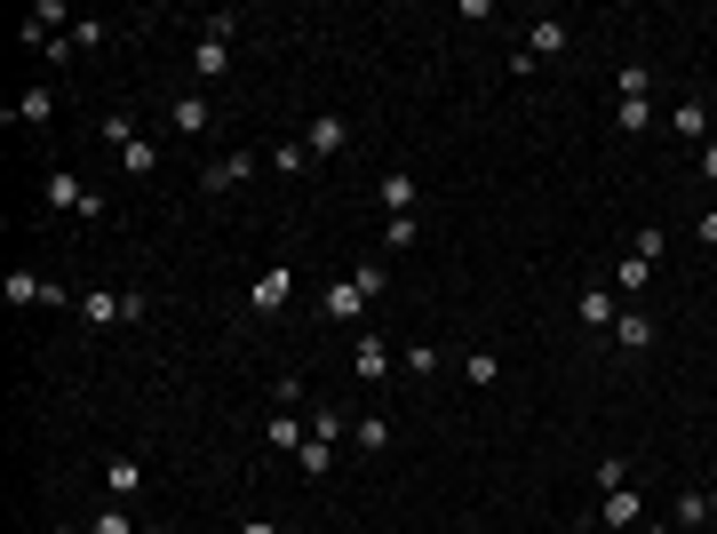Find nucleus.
<instances>
[{"instance_id":"f257e3e1","label":"nucleus","mask_w":717,"mask_h":534,"mask_svg":"<svg viewBox=\"0 0 717 534\" xmlns=\"http://www.w3.org/2000/svg\"><path fill=\"white\" fill-rule=\"evenodd\" d=\"M73 312L96 327V336H105V327L144 319V312H152V295H144V287H128V295H120V287H80V304H73Z\"/></svg>"},{"instance_id":"f03ea898","label":"nucleus","mask_w":717,"mask_h":534,"mask_svg":"<svg viewBox=\"0 0 717 534\" xmlns=\"http://www.w3.org/2000/svg\"><path fill=\"white\" fill-rule=\"evenodd\" d=\"M263 168V152H216V160H199V192L208 199H231V192H248Z\"/></svg>"},{"instance_id":"7ed1b4c3","label":"nucleus","mask_w":717,"mask_h":534,"mask_svg":"<svg viewBox=\"0 0 717 534\" xmlns=\"http://www.w3.org/2000/svg\"><path fill=\"white\" fill-rule=\"evenodd\" d=\"M566 41H574V32H566V17H534V24H526V48L510 56V73L526 80L534 64H558V56H566Z\"/></svg>"},{"instance_id":"20e7f679","label":"nucleus","mask_w":717,"mask_h":534,"mask_svg":"<svg viewBox=\"0 0 717 534\" xmlns=\"http://www.w3.org/2000/svg\"><path fill=\"white\" fill-rule=\"evenodd\" d=\"M41 199H48V208H64V216H105V192L80 184L73 168H48V176H41Z\"/></svg>"},{"instance_id":"39448f33","label":"nucleus","mask_w":717,"mask_h":534,"mask_svg":"<svg viewBox=\"0 0 717 534\" xmlns=\"http://www.w3.org/2000/svg\"><path fill=\"white\" fill-rule=\"evenodd\" d=\"M287 304H295V272H287V263H271L263 280H248V312L256 319H280Z\"/></svg>"},{"instance_id":"423d86ee","label":"nucleus","mask_w":717,"mask_h":534,"mask_svg":"<svg viewBox=\"0 0 717 534\" xmlns=\"http://www.w3.org/2000/svg\"><path fill=\"white\" fill-rule=\"evenodd\" d=\"M319 319H327V327H367V295L351 287V272L319 287Z\"/></svg>"},{"instance_id":"0eeeda50","label":"nucleus","mask_w":717,"mask_h":534,"mask_svg":"<svg viewBox=\"0 0 717 534\" xmlns=\"http://www.w3.org/2000/svg\"><path fill=\"white\" fill-rule=\"evenodd\" d=\"M303 144H312V160L351 152V120H344V112H312V120H303Z\"/></svg>"},{"instance_id":"6e6552de","label":"nucleus","mask_w":717,"mask_h":534,"mask_svg":"<svg viewBox=\"0 0 717 534\" xmlns=\"http://www.w3.org/2000/svg\"><path fill=\"white\" fill-rule=\"evenodd\" d=\"M574 319H583L590 336H613V319H622V295H613L606 280H590V287H583V304H574Z\"/></svg>"},{"instance_id":"1a4fd4ad","label":"nucleus","mask_w":717,"mask_h":534,"mask_svg":"<svg viewBox=\"0 0 717 534\" xmlns=\"http://www.w3.org/2000/svg\"><path fill=\"white\" fill-rule=\"evenodd\" d=\"M105 503H144V462L135 455H105Z\"/></svg>"},{"instance_id":"9d476101","label":"nucleus","mask_w":717,"mask_h":534,"mask_svg":"<svg viewBox=\"0 0 717 534\" xmlns=\"http://www.w3.org/2000/svg\"><path fill=\"white\" fill-rule=\"evenodd\" d=\"M351 367H359V383H383V375H391V336H374V327H359V344H351Z\"/></svg>"},{"instance_id":"9b49d317","label":"nucleus","mask_w":717,"mask_h":534,"mask_svg":"<svg viewBox=\"0 0 717 534\" xmlns=\"http://www.w3.org/2000/svg\"><path fill=\"white\" fill-rule=\"evenodd\" d=\"M167 128H176V137H216V105L208 96H176V105H167Z\"/></svg>"},{"instance_id":"f8f14e48","label":"nucleus","mask_w":717,"mask_h":534,"mask_svg":"<svg viewBox=\"0 0 717 534\" xmlns=\"http://www.w3.org/2000/svg\"><path fill=\"white\" fill-rule=\"evenodd\" d=\"M638 519H645V494H638V487H622V494H598V519H590V526H598V534H613V526H638Z\"/></svg>"},{"instance_id":"ddd939ff","label":"nucleus","mask_w":717,"mask_h":534,"mask_svg":"<svg viewBox=\"0 0 717 534\" xmlns=\"http://www.w3.org/2000/svg\"><path fill=\"white\" fill-rule=\"evenodd\" d=\"M670 137H677V144H694V152L709 144V105H702V96H677V112H670Z\"/></svg>"},{"instance_id":"4468645a","label":"nucleus","mask_w":717,"mask_h":534,"mask_svg":"<svg viewBox=\"0 0 717 534\" xmlns=\"http://www.w3.org/2000/svg\"><path fill=\"white\" fill-rule=\"evenodd\" d=\"M613 351H645L654 344V312H638V304H622V319H613V336H606Z\"/></svg>"},{"instance_id":"2eb2a0df","label":"nucleus","mask_w":717,"mask_h":534,"mask_svg":"<svg viewBox=\"0 0 717 534\" xmlns=\"http://www.w3.org/2000/svg\"><path fill=\"white\" fill-rule=\"evenodd\" d=\"M374 192H383V208H391V216H415V208H423V184L406 176V168H383V184H374Z\"/></svg>"},{"instance_id":"dca6fc26","label":"nucleus","mask_w":717,"mask_h":534,"mask_svg":"<svg viewBox=\"0 0 717 534\" xmlns=\"http://www.w3.org/2000/svg\"><path fill=\"white\" fill-rule=\"evenodd\" d=\"M463 383H470V391H495V383H502V351L470 344V351H463Z\"/></svg>"},{"instance_id":"f3484780","label":"nucleus","mask_w":717,"mask_h":534,"mask_svg":"<svg viewBox=\"0 0 717 534\" xmlns=\"http://www.w3.org/2000/svg\"><path fill=\"white\" fill-rule=\"evenodd\" d=\"M606 287H613V295H622V304H630V295H645V287H654V263L622 255V263H613V272H606Z\"/></svg>"},{"instance_id":"a211bd4d","label":"nucleus","mask_w":717,"mask_h":534,"mask_svg":"<svg viewBox=\"0 0 717 534\" xmlns=\"http://www.w3.org/2000/svg\"><path fill=\"white\" fill-rule=\"evenodd\" d=\"M9 120H24V128H48V120H56V88H24L17 105H9Z\"/></svg>"},{"instance_id":"6ab92c4d","label":"nucleus","mask_w":717,"mask_h":534,"mask_svg":"<svg viewBox=\"0 0 717 534\" xmlns=\"http://www.w3.org/2000/svg\"><path fill=\"white\" fill-rule=\"evenodd\" d=\"M0 295H9V312H24V304H48V280H41V272H9V280H0Z\"/></svg>"},{"instance_id":"aec40b11","label":"nucleus","mask_w":717,"mask_h":534,"mask_svg":"<svg viewBox=\"0 0 717 534\" xmlns=\"http://www.w3.org/2000/svg\"><path fill=\"white\" fill-rule=\"evenodd\" d=\"M670 526H709V487H686V494H677V503H670Z\"/></svg>"},{"instance_id":"412c9836","label":"nucleus","mask_w":717,"mask_h":534,"mask_svg":"<svg viewBox=\"0 0 717 534\" xmlns=\"http://www.w3.org/2000/svg\"><path fill=\"white\" fill-rule=\"evenodd\" d=\"M613 128H622V137H645V128H654V96H622V105H613Z\"/></svg>"},{"instance_id":"4be33fe9","label":"nucleus","mask_w":717,"mask_h":534,"mask_svg":"<svg viewBox=\"0 0 717 534\" xmlns=\"http://www.w3.org/2000/svg\"><path fill=\"white\" fill-rule=\"evenodd\" d=\"M192 73H199V80H231V48H224V41H199V48H192Z\"/></svg>"},{"instance_id":"5701e85b","label":"nucleus","mask_w":717,"mask_h":534,"mask_svg":"<svg viewBox=\"0 0 717 534\" xmlns=\"http://www.w3.org/2000/svg\"><path fill=\"white\" fill-rule=\"evenodd\" d=\"M351 447H359V455H383V447H391V415H359V423H351Z\"/></svg>"},{"instance_id":"b1692460","label":"nucleus","mask_w":717,"mask_h":534,"mask_svg":"<svg viewBox=\"0 0 717 534\" xmlns=\"http://www.w3.org/2000/svg\"><path fill=\"white\" fill-rule=\"evenodd\" d=\"M303 439H312V423H295V415H271V455H303Z\"/></svg>"},{"instance_id":"393cba45","label":"nucleus","mask_w":717,"mask_h":534,"mask_svg":"<svg viewBox=\"0 0 717 534\" xmlns=\"http://www.w3.org/2000/svg\"><path fill=\"white\" fill-rule=\"evenodd\" d=\"M64 41H73V56H96V48L112 41V24H105V17H80L73 32H64Z\"/></svg>"},{"instance_id":"a878e982","label":"nucleus","mask_w":717,"mask_h":534,"mask_svg":"<svg viewBox=\"0 0 717 534\" xmlns=\"http://www.w3.org/2000/svg\"><path fill=\"white\" fill-rule=\"evenodd\" d=\"M263 160H271L280 176H303V168H312V144H303V137H287V144H271Z\"/></svg>"},{"instance_id":"bb28decb","label":"nucleus","mask_w":717,"mask_h":534,"mask_svg":"<svg viewBox=\"0 0 717 534\" xmlns=\"http://www.w3.org/2000/svg\"><path fill=\"white\" fill-rule=\"evenodd\" d=\"M160 168V152H152V137H135V144H120V176H135V184H144Z\"/></svg>"},{"instance_id":"cd10ccee","label":"nucleus","mask_w":717,"mask_h":534,"mask_svg":"<svg viewBox=\"0 0 717 534\" xmlns=\"http://www.w3.org/2000/svg\"><path fill=\"white\" fill-rule=\"evenodd\" d=\"M399 359H406V375H415V383H431L438 367H447V351H438V344H406Z\"/></svg>"},{"instance_id":"c85d7f7f","label":"nucleus","mask_w":717,"mask_h":534,"mask_svg":"<svg viewBox=\"0 0 717 534\" xmlns=\"http://www.w3.org/2000/svg\"><path fill=\"white\" fill-rule=\"evenodd\" d=\"M415 240H423V224H415V216H383V255H406Z\"/></svg>"},{"instance_id":"c756f323","label":"nucleus","mask_w":717,"mask_h":534,"mask_svg":"<svg viewBox=\"0 0 717 534\" xmlns=\"http://www.w3.org/2000/svg\"><path fill=\"white\" fill-rule=\"evenodd\" d=\"M327 462H335V439H303V455H295V479H327Z\"/></svg>"},{"instance_id":"7c9ffc66","label":"nucleus","mask_w":717,"mask_h":534,"mask_svg":"<svg viewBox=\"0 0 717 534\" xmlns=\"http://www.w3.org/2000/svg\"><path fill=\"white\" fill-rule=\"evenodd\" d=\"M96 137H105L112 152H120V144H135V112H128V105H112L105 120H96Z\"/></svg>"},{"instance_id":"2f4dec72","label":"nucleus","mask_w":717,"mask_h":534,"mask_svg":"<svg viewBox=\"0 0 717 534\" xmlns=\"http://www.w3.org/2000/svg\"><path fill=\"white\" fill-rule=\"evenodd\" d=\"M351 287H359V295H367V304H374V295H383V287H391V263H383V255H367V263H359V272H351Z\"/></svg>"},{"instance_id":"473e14b6","label":"nucleus","mask_w":717,"mask_h":534,"mask_svg":"<svg viewBox=\"0 0 717 534\" xmlns=\"http://www.w3.org/2000/svg\"><path fill=\"white\" fill-rule=\"evenodd\" d=\"M645 88H654L645 64H613V105H622V96H645Z\"/></svg>"},{"instance_id":"72a5a7b5","label":"nucleus","mask_w":717,"mask_h":534,"mask_svg":"<svg viewBox=\"0 0 717 534\" xmlns=\"http://www.w3.org/2000/svg\"><path fill=\"white\" fill-rule=\"evenodd\" d=\"M630 255H638V263H662V255H670V231H662V224H645L638 240H630Z\"/></svg>"},{"instance_id":"f704fd0d","label":"nucleus","mask_w":717,"mask_h":534,"mask_svg":"<svg viewBox=\"0 0 717 534\" xmlns=\"http://www.w3.org/2000/svg\"><path fill=\"white\" fill-rule=\"evenodd\" d=\"M590 479H598V494H622V487H630V455H606Z\"/></svg>"},{"instance_id":"c9c22d12","label":"nucleus","mask_w":717,"mask_h":534,"mask_svg":"<svg viewBox=\"0 0 717 534\" xmlns=\"http://www.w3.org/2000/svg\"><path fill=\"white\" fill-rule=\"evenodd\" d=\"M88 534H135V519H128V503H105L88 519Z\"/></svg>"},{"instance_id":"e433bc0d","label":"nucleus","mask_w":717,"mask_h":534,"mask_svg":"<svg viewBox=\"0 0 717 534\" xmlns=\"http://www.w3.org/2000/svg\"><path fill=\"white\" fill-rule=\"evenodd\" d=\"M239 24H248L239 9H216V17H208V32H199V41H224V48H231V41H239Z\"/></svg>"},{"instance_id":"4c0bfd02","label":"nucleus","mask_w":717,"mask_h":534,"mask_svg":"<svg viewBox=\"0 0 717 534\" xmlns=\"http://www.w3.org/2000/svg\"><path fill=\"white\" fill-rule=\"evenodd\" d=\"M271 407H303V375H280V383H271Z\"/></svg>"},{"instance_id":"58836bf2","label":"nucleus","mask_w":717,"mask_h":534,"mask_svg":"<svg viewBox=\"0 0 717 534\" xmlns=\"http://www.w3.org/2000/svg\"><path fill=\"white\" fill-rule=\"evenodd\" d=\"M694 176H702V184H717V137H709V144L694 152Z\"/></svg>"},{"instance_id":"ea45409f","label":"nucleus","mask_w":717,"mask_h":534,"mask_svg":"<svg viewBox=\"0 0 717 534\" xmlns=\"http://www.w3.org/2000/svg\"><path fill=\"white\" fill-rule=\"evenodd\" d=\"M694 240H702V248H717V208H709V216H694Z\"/></svg>"},{"instance_id":"a19ab883","label":"nucleus","mask_w":717,"mask_h":534,"mask_svg":"<svg viewBox=\"0 0 717 534\" xmlns=\"http://www.w3.org/2000/svg\"><path fill=\"white\" fill-rule=\"evenodd\" d=\"M231 534H280V526H271V519H239Z\"/></svg>"},{"instance_id":"79ce46f5","label":"nucleus","mask_w":717,"mask_h":534,"mask_svg":"<svg viewBox=\"0 0 717 534\" xmlns=\"http://www.w3.org/2000/svg\"><path fill=\"white\" fill-rule=\"evenodd\" d=\"M709 519H717V487H709Z\"/></svg>"}]
</instances>
